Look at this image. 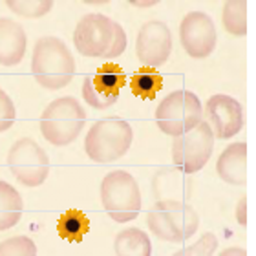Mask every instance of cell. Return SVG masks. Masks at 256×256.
Returning a JSON list of instances; mask_svg holds the SVG:
<instances>
[{
  "mask_svg": "<svg viewBox=\"0 0 256 256\" xmlns=\"http://www.w3.org/2000/svg\"><path fill=\"white\" fill-rule=\"evenodd\" d=\"M218 249V238L212 232H205L198 242H194L192 246L183 247L172 256H212L214 251Z\"/></svg>",
  "mask_w": 256,
  "mask_h": 256,
  "instance_id": "cb8c5ba5",
  "label": "cell"
},
{
  "mask_svg": "<svg viewBox=\"0 0 256 256\" xmlns=\"http://www.w3.org/2000/svg\"><path fill=\"white\" fill-rule=\"evenodd\" d=\"M218 176L229 185L247 183V144L244 141L229 144L216 161Z\"/></svg>",
  "mask_w": 256,
  "mask_h": 256,
  "instance_id": "2e32d148",
  "label": "cell"
},
{
  "mask_svg": "<svg viewBox=\"0 0 256 256\" xmlns=\"http://www.w3.org/2000/svg\"><path fill=\"white\" fill-rule=\"evenodd\" d=\"M126 50V33H124L123 26L116 22V35H114V42L112 48L108 50V54L104 55L106 59H114V57H119Z\"/></svg>",
  "mask_w": 256,
  "mask_h": 256,
  "instance_id": "484cf974",
  "label": "cell"
},
{
  "mask_svg": "<svg viewBox=\"0 0 256 256\" xmlns=\"http://www.w3.org/2000/svg\"><path fill=\"white\" fill-rule=\"evenodd\" d=\"M114 252H116V256H150L152 242L143 229L128 227L116 236Z\"/></svg>",
  "mask_w": 256,
  "mask_h": 256,
  "instance_id": "e0dca14e",
  "label": "cell"
},
{
  "mask_svg": "<svg viewBox=\"0 0 256 256\" xmlns=\"http://www.w3.org/2000/svg\"><path fill=\"white\" fill-rule=\"evenodd\" d=\"M114 35L116 20L102 13H88L75 26V50L84 57H104L112 48Z\"/></svg>",
  "mask_w": 256,
  "mask_h": 256,
  "instance_id": "9c48e42d",
  "label": "cell"
},
{
  "mask_svg": "<svg viewBox=\"0 0 256 256\" xmlns=\"http://www.w3.org/2000/svg\"><path fill=\"white\" fill-rule=\"evenodd\" d=\"M172 52V33L163 20H148L139 28L136 38V55L144 68L165 64Z\"/></svg>",
  "mask_w": 256,
  "mask_h": 256,
  "instance_id": "4fadbf2b",
  "label": "cell"
},
{
  "mask_svg": "<svg viewBox=\"0 0 256 256\" xmlns=\"http://www.w3.org/2000/svg\"><path fill=\"white\" fill-rule=\"evenodd\" d=\"M16 119L15 102L2 88H0V132H6L13 126Z\"/></svg>",
  "mask_w": 256,
  "mask_h": 256,
  "instance_id": "d4e9b609",
  "label": "cell"
},
{
  "mask_svg": "<svg viewBox=\"0 0 256 256\" xmlns=\"http://www.w3.org/2000/svg\"><path fill=\"white\" fill-rule=\"evenodd\" d=\"M236 220H238V224L242 227H246L247 225V198H240V202L236 205Z\"/></svg>",
  "mask_w": 256,
  "mask_h": 256,
  "instance_id": "4316f807",
  "label": "cell"
},
{
  "mask_svg": "<svg viewBox=\"0 0 256 256\" xmlns=\"http://www.w3.org/2000/svg\"><path fill=\"white\" fill-rule=\"evenodd\" d=\"M203 116V121L212 130L214 139H230L244 128V108L238 99L227 94L208 97Z\"/></svg>",
  "mask_w": 256,
  "mask_h": 256,
  "instance_id": "7c38bea8",
  "label": "cell"
},
{
  "mask_svg": "<svg viewBox=\"0 0 256 256\" xmlns=\"http://www.w3.org/2000/svg\"><path fill=\"white\" fill-rule=\"evenodd\" d=\"M203 121V106L190 90H174L156 108V123L161 132L178 138Z\"/></svg>",
  "mask_w": 256,
  "mask_h": 256,
  "instance_id": "8992f818",
  "label": "cell"
},
{
  "mask_svg": "<svg viewBox=\"0 0 256 256\" xmlns=\"http://www.w3.org/2000/svg\"><path fill=\"white\" fill-rule=\"evenodd\" d=\"M8 166L24 187H40L50 174L48 152L32 138L16 139L8 152Z\"/></svg>",
  "mask_w": 256,
  "mask_h": 256,
  "instance_id": "52a82bcc",
  "label": "cell"
},
{
  "mask_svg": "<svg viewBox=\"0 0 256 256\" xmlns=\"http://www.w3.org/2000/svg\"><path fill=\"white\" fill-rule=\"evenodd\" d=\"M134 141L132 124L121 118H104L92 124L84 139V152L96 163H112L126 154Z\"/></svg>",
  "mask_w": 256,
  "mask_h": 256,
  "instance_id": "277c9868",
  "label": "cell"
},
{
  "mask_svg": "<svg viewBox=\"0 0 256 256\" xmlns=\"http://www.w3.org/2000/svg\"><path fill=\"white\" fill-rule=\"evenodd\" d=\"M126 84V74L121 66L108 62L97 70L96 74L86 75L82 80V99L96 110H104L116 104L119 92Z\"/></svg>",
  "mask_w": 256,
  "mask_h": 256,
  "instance_id": "30bf717a",
  "label": "cell"
},
{
  "mask_svg": "<svg viewBox=\"0 0 256 256\" xmlns=\"http://www.w3.org/2000/svg\"><path fill=\"white\" fill-rule=\"evenodd\" d=\"M28 48V37L22 24L0 16V66H16L24 59Z\"/></svg>",
  "mask_w": 256,
  "mask_h": 256,
  "instance_id": "9a60e30c",
  "label": "cell"
},
{
  "mask_svg": "<svg viewBox=\"0 0 256 256\" xmlns=\"http://www.w3.org/2000/svg\"><path fill=\"white\" fill-rule=\"evenodd\" d=\"M0 256H37V246L30 236H11L0 242Z\"/></svg>",
  "mask_w": 256,
  "mask_h": 256,
  "instance_id": "603a6c76",
  "label": "cell"
},
{
  "mask_svg": "<svg viewBox=\"0 0 256 256\" xmlns=\"http://www.w3.org/2000/svg\"><path fill=\"white\" fill-rule=\"evenodd\" d=\"M6 6L18 16L40 18V16L48 15L52 11L54 2H50V0H8Z\"/></svg>",
  "mask_w": 256,
  "mask_h": 256,
  "instance_id": "7402d4cb",
  "label": "cell"
},
{
  "mask_svg": "<svg viewBox=\"0 0 256 256\" xmlns=\"http://www.w3.org/2000/svg\"><path fill=\"white\" fill-rule=\"evenodd\" d=\"M40 134L48 143L66 146L74 143L86 124V112L75 97L64 96L54 99L40 114Z\"/></svg>",
  "mask_w": 256,
  "mask_h": 256,
  "instance_id": "3957f363",
  "label": "cell"
},
{
  "mask_svg": "<svg viewBox=\"0 0 256 256\" xmlns=\"http://www.w3.org/2000/svg\"><path fill=\"white\" fill-rule=\"evenodd\" d=\"M150 232L168 244H182L196 234L200 216L188 202H156L146 214Z\"/></svg>",
  "mask_w": 256,
  "mask_h": 256,
  "instance_id": "7a4b0ae2",
  "label": "cell"
},
{
  "mask_svg": "<svg viewBox=\"0 0 256 256\" xmlns=\"http://www.w3.org/2000/svg\"><path fill=\"white\" fill-rule=\"evenodd\" d=\"M32 74L46 90H60L75 75L74 54L59 37H40L33 46Z\"/></svg>",
  "mask_w": 256,
  "mask_h": 256,
  "instance_id": "6da1fadb",
  "label": "cell"
},
{
  "mask_svg": "<svg viewBox=\"0 0 256 256\" xmlns=\"http://www.w3.org/2000/svg\"><path fill=\"white\" fill-rule=\"evenodd\" d=\"M130 88L134 96H138L139 99H154L163 88V77L158 70L143 66L132 75Z\"/></svg>",
  "mask_w": 256,
  "mask_h": 256,
  "instance_id": "ffe728a7",
  "label": "cell"
},
{
  "mask_svg": "<svg viewBox=\"0 0 256 256\" xmlns=\"http://www.w3.org/2000/svg\"><path fill=\"white\" fill-rule=\"evenodd\" d=\"M180 42L194 59H205L218 42V33L210 15L205 11H190L180 24Z\"/></svg>",
  "mask_w": 256,
  "mask_h": 256,
  "instance_id": "8fae6325",
  "label": "cell"
},
{
  "mask_svg": "<svg viewBox=\"0 0 256 256\" xmlns=\"http://www.w3.org/2000/svg\"><path fill=\"white\" fill-rule=\"evenodd\" d=\"M99 194H101L104 210L118 224L132 222L141 212V190H139L138 180L130 172H108L102 178Z\"/></svg>",
  "mask_w": 256,
  "mask_h": 256,
  "instance_id": "5b68a950",
  "label": "cell"
},
{
  "mask_svg": "<svg viewBox=\"0 0 256 256\" xmlns=\"http://www.w3.org/2000/svg\"><path fill=\"white\" fill-rule=\"evenodd\" d=\"M24 202L20 192L11 183L0 180V230H8L15 227L22 218Z\"/></svg>",
  "mask_w": 256,
  "mask_h": 256,
  "instance_id": "ac0fdd59",
  "label": "cell"
},
{
  "mask_svg": "<svg viewBox=\"0 0 256 256\" xmlns=\"http://www.w3.org/2000/svg\"><path fill=\"white\" fill-rule=\"evenodd\" d=\"M90 230V220L79 208H70L66 212L60 214L57 222V232L62 240L70 244H80L82 238Z\"/></svg>",
  "mask_w": 256,
  "mask_h": 256,
  "instance_id": "d6986e66",
  "label": "cell"
},
{
  "mask_svg": "<svg viewBox=\"0 0 256 256\" xmlns=\"http://www.w3.org/2000/svg\"><path fill=\"white\" fill-rule=\"evenodd\" d=\"M224 28L234 37H244L247 33V2L246 0H229L222 11Z\"/></svg>",
  "mask_w": 256,
  "mask_h": 256,
  "instance_id": "44dd1931",
  "label": "cell"
},
{
  "mask_svg": "<svg viewBox=\"0 0 256 256\" xmlns=\"http://www.w3.org/2000/svg\"><path fill=\"white\" fill-rule=\"evenodd\" d=\"M214 148V134L205 121L192 128L190 132L178 136L172 143L174 166L185 174L200 172L207 165Z\"/></svg>",
  "mask_w": 256,
  "mask_h": 256,
  "instance_id": "ba28073f",
  "label": "cell"
},
{
  "mask_svg": "<svg viewBox=\"0 0 256 256\" xmlns=\"http://www.w3.org/2000/svg\"><path fill=\"white\" fill-rule=\"evenodd\" d=\"M218 256H247V251L244 247H227Z\"/></svg>",
  "mask_w": 256,
  "mask_h": 256,
  "instance_id": "83f0119b",
  "label": "cell"
},
{
  "mask_svg": "<svg viewBox=\"0 0 256 256\" xmlns=\"http://www.w3.org/2000/svg\"><path fill=\"white\" fill-rule=\"evenodd\" d=\"M150 188L156 202H187L194 190V182L190 174L178 166H163L152 176Z\"/></svg>",
  "mask_w": 256,
  "mask_h": 256,
  "instance_id": "5bb4252c",
  "label": "cell"
}]
</instances>
